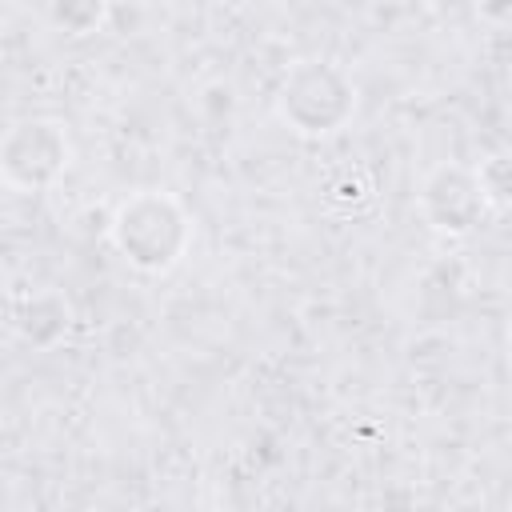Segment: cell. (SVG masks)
Instances as JSON below:
<instances>
[{
  "mask_svg": "<svg viewBox=\"0 0 512 512\" xmlns=\"http://www.w3.org/2000/svg\"><path fill=\"white\" fill-rule=\"evenodd\" d=\"M108 236L132 268L160 276V272H172L192 248V216L176 196L148 188L116 204L108 220Z\"/></svg>",
  "mask_w": 512,
  "mask_h": 512,
  "instance_id": "1",
  "label": "cell"
},
{
  "mask_svg": "<svg viewBox=\"0 0 512 512\" xmlns=\"http://www.w3.org/2000/svg\"><path fill=\"white\" fill-rule=\"evenodd\" d=\"M276 112L300 136H332L356 112L352 76L336 60H324V56L296 60L280 80Z\"/></svg>",
  "mask_w": 512,
  "mask_h": 512,
  "instance_id": "2",
  "label": "cell"
},
{
  "mask_svg": "<svg viewBox=\"0 0 512 512\" xmlns=\"http://www.w3.org/2000/svg\"><path fill=\"white\" fill-rule=\"evenodd\" d=\"M72 168L68 128L52 116H28L0 140V172L20 192H44Z\"/></svg>",
  "mask_w": 512,
  "mask_h": 512,
  "instance_id": "3",
  "label": "cell"
},
{
  "mask_svg": "<svg viewBox=\"0 0 512 512\" xmlns=\"http://www.w3.org/2000/svg\"><path fill=\"white\" fill-rule=\"evenodd\" d=\"M416 208L428 220V228H436L440 236H468L484 220L488 200H484L476 168L440 164L424 176V184L416 192Z\"/></svg>",
  "mask_w": 512,
  "mask_h": 512,
  "instance_id": "4",
  "label": "cell"
},
{
  "mask_svg": "<svg viewBox=\"0 0 512 512\" xmlns=\"http://www.w3.org/2000/svg\"><path fill=\"white\" fill-rule=\"evenodd\" d=\"M12 320H16V332H20L28 344L52 348V344L68 332L72 312H68V304H64L56 292H32V296H24V300L16 304Z\"/></svg>",
  "mask_w": 512,
  "mask_h": 512,
  "instance_id": "5",
  "label": "cell"
},
{
  "mask_svg": "<svg viewBox=\"0 0 512 512\" xmlns=\"http://www.w3.org/2000/svg\"><path fill=\"white\" fill-rule=\"evenodd\" d=\"M476 176H480V188H484V200L488 208H512V156H488L476 164Z\"/></svg>",
  "mask_w": 512,
  "mask_h": 512,
  "instance_id": "6",
  "label": "cell"
},
{
  "mask_svg": "<svg viewBox=\"0 0 512 512\" xmlns=\"http://www.w3.org/2000/svg\"><path fill=\"white\" fill-rule=\"evenodd\" d=\"M508 356H512V328H508Z\"/></svg>",
  "mask_w": 512,
  "mask_h": 512,
  "instance_id": "7",
  "label": "cell"
}]
</instances>
